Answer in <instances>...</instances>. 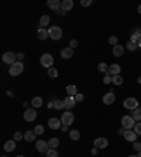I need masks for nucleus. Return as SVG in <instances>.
I'll list each match as a JSON object with an SVG mask.
<instances>
[{
    "instance_id": "7ed1b4c3",
    "label": "nucleus",
    "mask_w": 141,
    "mask_h": 157,
    "mask_svg": "<svg viewBox=\"0 0 141 157\" xmlns=\"http://www.w3.org/2000/svg\"><path fill=\"white\" fill-rule=\"evenodd\" d=\"M40 63L42 65V67H47V69H51L54 66V56L51 53H44V55L40 58Z\"/></svg>"
},
{
    "instance_id": "79ce46f5",
    "label": "nucleus",
    "mask_w": 141,
    "mask_h": 157,
    "mask_svg": "<svg viewBox=\"0 0 141 157\" xmlns=\"http://www.w3.org/2000/svg\"><path fill=\"white\" fill-rule=\"evenodd\" d=\"M133 149L136 150V152H140V150H141V143L134 142V143H133Z\"/></svg>"
},
{
    "instance_id": "cd10ccee",
    "label": "nucleus",
    "mask_w": 141,
    "mask_h": 157,
    "mask_svg": "<svg viewBox=\"0 0 141 157\" xmlns=\"http://www.w3.org/2000/svg\"><path fill=\"white\" fill-rule=\"evenodd\" d=\"M54 108L58 111L63 110V108H65V104H63L62 100H54Z\"/></svg>"
},
{
    "instance_id": "603ef678",
    "label": "nucleus",
    "mask_w": 141,
    "mask_h": 157,
    "mask_svg": "<svg viewBox=\"0 0 141 157\" xmlns=\"http://www.w3.org/2000/svg\"><path fill=\"white\" fill-rule=\"evenodd\" d=\"M128 157H138V156H136V154H131V156H128Z\"/></svg>"
},
{
    "instance_id": "aec40b11",
    "label": "nucleus",
    "mask_w": 141,
    "mask_h": 157,
    "mask_svg": "<svg viewBox=\"0 0 141 157\" xmlns=\"http://www.w3.org/2000/svg\"><path fill=\"white\" fill-rule=\"evenodd\" d=\"M67 94H68V97H76V94H78V88H76V86L69 84V86L67 87Z\"/></svg>"
},
{
    "instance_id": "6e6d98bb",
    "label": "nucleus",
    "mask_w": 141,
    "mask_h": 157,
    "mask_svg": "<svg viewBox=\"0 0 141 157\" xmlns=\"http://www.w3.org/2000/svg\"><path fill=\"white\" fill-rule=\"evenodd\" d=\"M2 157H6V156H2Z\"/></svg>"
},
{
    "instance_id": "09e8293b",
    "label": "nucleus",
    "mask_w": 141,
    "mask_h": 157,
    "mask_svg": "<svg viewBox=\"0 0 141 157\" xmlns=\"http://www.w3.org/2000/svg\"><path fill=\"white\" fill-rule=\"evenodd\" d=\"M137 45H138V48H141V38L138 39V42H137Z\"/></svg>"
},
{
    "instance_id": "5701e85b",
    "label": "nucleus",
    "mask_w": 141,
    "mask_h": 157,
    "mask_svg": "<svg viewBox=\"0 0 141 157\" xmlns=\"http://www.w3.org/2000/svg\"><path fill=\"white\" fill-rule=\"evenodd\" d=\"M14 149H16V140H7V142L4 143V150L6 152H14Z\"/></svg>"
},
{
    "instance_id": "4c0bfd02",
    "label": "nucleus",
    "mask_w": 141,
    "mask_h": 157,
    "mask_svg": "<svg viewBox=\"0 0 141 157\" xmlns=\"http://www.w3.org/2000/svg\"><path fill=\"white\" fill-rule=\"evenodd\" d=\"M103 83H104V84H110V83H113V77H111L109 73H106V76L103 77Z\"/></svg>"
},
{
    "instance_id": "b1692460",
    "label": "nucleus",
    "mask_w": 141,
    "mask_h": 157,
    "mask_svg": "<svg viewBox=\"0 0 141 157\" xmlns=\"http://www.w3.org/2000/svg\"><path fill=\"white\" fill-rule=\"evenodd\" d=\"M31 107L33 108H40V107H42V98L41 97H34L33 100H31Z\"/></svg>"
},
{
    "instance_id": "4be33fe9",
    "label": "nucleus",
    "mask_w": 141,
    "mask_h": 157,
    "mask_svg": "<svg viewBox=\"0 0 141 157\" xmlns=\"http://www.w3.org/2000/svg\"><path fill=\"white\" fill-rule=\"evenodd\" d=\"M35 138H37V135H35L34 131H27L24 133V140L26 142H33V140H35Z\"/></svg>"
},
{
    "instance_id": "ea45409f",
    "label": "nucleus",
    "mask_w": 141,
    "mask_h": 157,
    "mask_svg": "<svg viewBox=\"0 0 141 157\" xmlns=\"http://www.w3.org/2000/svg\"><path fill=\"white\" fill-rule=\"evenodd\" d=\"M137 135H141V121L138 122V124H136V126H134V129H133Z\"/></svg>"
},
{
    "instance_id": "39448f33",
    "label": "nucleus",
    "mask_w": 141,
    "mask_h": 157,
    "mask_svg": "<svg viewBox=\"0 0 141 157\" xmlns=\"http://www.w3.org/2000/svg\"><path fill=\"white\" fill-rule=\"evenodd\" d=\"M123 105H124V108H126V110L134 111L136 108H138V101H137V98H134V97H128V98L124 100Z\"/></svg>"
},
{
    "instance_id": "c85d7f7f",
    "label": "nucleus",
    "mask_w": 141,
    "mask_h": 157,
    "mask_svg": "<svg viewBox=\"0 0 141 157\" xmlns=\"http://www.w3.org/2000/svg\"><path fill=\"white\" fill-rule=\"evenodd\" d=\"M69 138L72 140H79L81 139V133H79V131H69Z\"/></svg>"
},
{
    "instance_id": "a18cd8bd",
    "label": "nucleus",
    "mask_w": 141,
    "mask_h": 157,
    "mask_svg": "<svg viewBox=\"0 0 141 157\" xmlns=\"http://www.w3.org/2000/svg\"><path fill=\"white\" fill-rule=\"evenodd\" d=\"M23 59H24V53H23V52H20V53H17V60H20V62H21Z\"/></svg>"
},
{
    "instance_id": "58836bf2",
    "label": "nucleus",
    "mask_w": 141,
    "mask_h": 157,
    "mask_svg": "<svg viewBox=\"0 0 141 157\" xmlns=\"http://www.w3.org/2000/svg\"><path fill=\"white\" fill-rule=\"evenodd\" d=\"M117 42H119V39H117V37H114V35L109 38V44L113 45V46H116V45H117Z\"/></svg>"
},
{
    "instance_id": "c9c22d12",
    "label": "nucleus",
    "mask_w": 141,
    "mask_h": 157,
    "mask_svg": "<svg viewBox=\"0 0 141 157\" xmlns=\"http://www.w3.org/2000/svg\"><path fill=\"white\" fill-rule=\"evenodd\" d=\"M21 139H24V135H23L21 132H14V135H13V140L19 142V140H21Z\"/></svg>"
},
{
    "instance_id": "393cba45",
    "label": "nucleus",
    "mask_w": 141,
    "mask_h": 157,
    "mask_svg": "<svg viewBox=\"0 0 141 157\" xmlns=\"http://www.w3.org/2000/svg\"><path fill=\"white\" fill-rule=\"evenodd\" d=\"M48 145H49V149H56L60 146V139L58 138H51L48 140Z\"/></svg>"
},
{
    "instance_id": "4468645a",
    "label": "nucleus",
    "mask_w": 141,
    "mask_h": 157,
    "mask_svg": "<svg viewBox=\"0 0 141 157\" xmlns=\"http://www.w3.org/2000/svg\"><path fill=\"white\" fill-rule=\"evenodd\" d=\"M120 72H121V66L117 65V63H113V65L109 66L107 73L110 74V76H117V74H120Z\"/></svg>"
},
{
    "instance_id": "9b49d317",
    "label": "nucleus",
    "mask_w": 141,
    "mask_h": 157,
    "mask_svg": "<svg viewBox=\"0 0 141 157\" xmlns=\"http://www.w3.org/2000/svg\"><path fill=\"white\" fill-rule=\"evenodd\" d=\"M114 101H116V94L113 91H109L103 95V104H106V105H111Z\"/></svg>"
},
{
    "instance_id": "c756f323",
    "label": "nucleus",
    "mask_w": 141,
    "mask_h": 157,
    "mask_svg": "<svg viewBox=\"0 0 141 157\" xmlns=\"http://www.w3.org/2000/svg\"><path fill=\"white\" fill-rule=\"evenodd\" d=\"M113 77V84H116V86H121L123 84V77L120 76V74H117V76H111Z\"/></svg>"
},
{
    "instance_id": "a878e982",
    "label": "nucleus",
    "mask_w": 141,
    "mask_h": 157,
    "mask_svg": "<svg viewBox=\"0 0 141 157\" xmlns=\"http://www.w3.org/2000/svg\"><path fill=\"white\" fill-rule=\"evenodd\" d=\"M49 21H51V19H49V15H42V17L40 19V26H41V28H44V27L48 26Z\"/></svg>"
},
{
    "instance_id": "a19ab883",
    "label": "nucleus",
    "mask_w": 141,
    "mask_h": 157,
    "mask_svg": "<svg viewBox=\"0 0 141 157\" xmlns=\"http://www.w3.org/2000/svg\"><path fill=\"white\" fill-rule=\"evenodd\" d=\"M92 3H93L92 0H81V4L83 6V7H89Z\"/></svg>"
},
{
    "instance_id": "0eeeda50",
    "label": "nucleus",
    "mask_w": 141,
    "mask_h": 157,
    "mask_svg": "<svg viewBox=\"0 0 141 157\" xmlns=\"http://www.w3.org/2000/svg\"><path fill=\"white\" fill-rule=\"evenodd\" d=\"M2 59H3L4 63H7V65H13V63L17 62V55L16 53H13V52H4L3 56H2Z\"/></svg>"
},
{
    "instance_id": "a211bd4d",
    "label": "nucleus",
    "mask_w": 141,
    "mask_h": 157,
    "mask_svg": "<svg viewBox=\"0 0 141 157\" xmlns=\"http://www.w3.org/2000/svg\"><path fill=\"white\" fill-rule=\"evenodd\" d=\"M61 56H62L63 59H70L72 56H74V49H72L70 46L63 48L62 51H61Z\"/></svg>"
},
{
    "instance_id": "6e6552de",
    "label": "nucleus",
    "mask_w": 141,
    "mask_h": 157,
    "mask_svg": "<svg viewBox=\"0 0 141 157\" xmlns=\"http://www.w3.org/2000/svg\"><path fill=\"white\" fill-rule=\"evenodd\" d=\"M35 118H37V111H35V108H27V110L24 111V119H26L27 122H33V121H35Z\"/></svg>"
},
{
    "instance_id": "423d86ee",
    "label": "nucleus",
    "mask_w": 141,
    "mask_h": 157,
    "mask_svg": "<svg viewBox=\"0 0 141 157\" xmlns=\"http://www.w3.org/2000/svg\"><path fill=\"white\" fill-rule=\"evenodd\" d=\"M35 149H37V152L38 153H47L49 150V145H48V142H45V140H42V139H40V140H37L35 142Z\"/></svg>"
},
{
    "instance_id": "ddd939ff",
    "label": "nucleus",
    "mask_w": 141,
    "mask_h": 157,
    "mask_svg": "<svg viewBox=\"0 0 141 157\" xmlns=\"http://www.w3.org/2000/svg\"><path fill=\"white\" fill-rule=\"evenodd\" d=\"M48 126L51 129H54V131L61 129V126H62V121L58 119V118H51V119H48Z\"/></svg>"
},
{
    "instance_id": "3c124183",
    "label": "nucleus",
    "mask_w": 141,
    "mask_h": 157,
    "mask_svg": "<svg viewBox=\"0 0 141 157\" xmlns=\"http://www.w3.org/2000/svg\"><path fill=\"white\" fill-rule=\"evenodd\" d=\"M137 156H138V157H141V150H140V152H138V154H137Z\"/></svg>"
},
{
    "instance_id": "5fc2aeb1",
    "label": "nucleus",
    "mask_w": 141,
    "mask_h": 157,
    "mask_svg": "<svg viewBox=\"0 0 141 157\" xmlns=\"http://www.w3.org/2000/svg\"><path fill=\"white\" fill-rule=\"evenodd\" d=\"M140 108H141V104H140Z\"/></svg>"
},
{
    "instance_id": "c03bdc74",
    "label": "nucleus",
    "mask_w": 141,
    "mask_h": 157,
    "mask_svg": "<svg viewBox=\"0 0 141 157\" xmlns=\"http://www.w3.org/2000/svg\"><path fill=\"white\" fill-rule=\"evenodd\" d=\"M76 102H79V101H83V94H76Z\"/></svg>"
},
{
    "instance_id": "dca6fc26",
    "label": "nucleus",
    "mask_w": 141,
    "mask_h": 157,
    "mask_svg": "<svg viewBox=\"0 0 141 157\" xmlns=\"http://www.w3.org/2000/svg\"><path fill=\"white\" fill-rule=\"evenodd\" d=\"M61 3H62V2H60V0H48V2H47V6L54 11H60L61 10Z\"/></svg>"
},
{
    "instance_id": "6ab92c4d",
    "label": "nucleus",
    "mask_w": 141,
    "mask_h": 157,
    "mask_svg": "<svg viewBox=\"0 0 141 157\" xmlns=\"http://www.w3.org/2000/svg\"><path fill=\"white\" fill-rule=\"evenodd\" d=\"M123 53H124V48L121 46V45H116V46H113V55L116 56V58H121Z\"/></svg>"
},
{
    "instance_id": "49530a36",
    "label": "nucleus",
    "mask_w": 141,
    "mask_h": 157,
    "mask_svg": "<svg viewBox=\"0 0 141 157\" xmlns=\"http://www.w3.org/2000/svg\"><path fill=\"white\" fill-rule=\"evenodd\" d=\"M97 150H99L97 147H93V149L90 150V153H92V156H96V154H97Z\"/></svg>"
},
{
    "instance_id": "2eb2a0df",
    "label": "nucleus",
    "mask_w": 141,
    "mask_h": 157,
    "mask_svg": "<svg viewBox=\"0 0 141 157\" xmlns=\"http://www.w3.org/2000/svg\"><path fill=\"white\" fill-rule=\"evenodd\" d=\"M63 104H65V110L70 111L75 107V104H76V98L75 97H67L63 100Z\"/></svg>"
},
{
    "instance_id": "bb28decb",
    "label": "nucleus",
    "mask_w": 141,
    "mask_h": 157,
    "mask_svg": "<svg viewBox=\"0 0 141 157\" xmlns=\"http://www.w3.org/2000/svg\"><path fill=\"white\" fill-rule=\"evenodd\" d=\"M131 117L136 119V122H140V121H141V108H140V107H138V108H136V110L133 111Z\"/></svg>"
},
{
    "instance_id": "f257e3e1",
    "label": "nucleus",
    "mask_w": 141,
    "mask_h": 157,
    "mask_svg": "<svg viewBox=\"0 0 141 157\" xmlns=\"http://www.w3.org/2000/svg\"><path fill=\"white\" fill-rule=\"evenodd\" d=\"M23 70H24V65H23V62L17 60V62L13 63V65L9 67V74H10V76H19V74L23 73Z\"/></svg>"
},
{
    "instance_id": "1a4fd4ad",
    "label": "nucleus",
    "mask_w": 141,
    "mask_h": 157,
    "mask_svg": "<svg viewBox=\"0 0 141 157\" xmlns=\"http://www.w3.org/2000/svg\"><path fill=\"white\" fill-rule=\"evenodd\" d=\"M74 114L69 112V111H67V112H62V117H61V121H62V125H70L74 124Z\"/></svg>"
},
{
    "instance_id": "9d476101",
    "label": "nucleus",
    "mask_w": 141,
    "mask_h": 157,
    "mask_svg": "<svg viewBox=\"0 0 141 157\" xmlns=\"http://www.w3.org/2000/svg\"><path fill=\"white\" fill-rule=\"evenodd\" d=\"M93 146L97 147V149H106V147L109 146V140L106 138H97V139H95Z\"/></svg>"
},
{
    "instance_id": "72a5a7b5",
    "label": "nucleus",
    "mask_w": 141,
    "mask_h": 157,
    "mask_svg": "<svg viewBox=\"0 0 141 157\" xmlns=\"http://www.w3.org/2000/svg\"><path fill=\"white\" fill-rule=\"evenodd\" d=\"M97 69H99V72H104V73H107V70H109V66L106 65V63H99L97 65Z\"/></svg>"
},
{
    "instance_id": "412c9836",
    "label": "nucleus",
    "mask_w": 141,
    "mask_h": 157,
    "mask_svg": "<svg viewBox=\"0 0 141 157\" xmlns=\"http://www.w3.org/2000/svg\"><path fill=\"white\" fill-rule=\"evenodd\" d=\"M37 37H38V39H41V41H44L45 38H48V37H49L48 29H45V28H40V29L37 31Z\"/></svg>"
},
{
    "instance_id": "e433bc0d",
    "label": "nucleus",
    "mask_w": 141,
    "mask_h": 157,
    "mask_svg": "<svg viewBox=\"0 0 141 157\" xmlns=\"http://www.w3.org/2000/svg\"><path fill=\"white\" fill-rule=\"evenodd\" d=\"M140 38H141V35H140V34L134 32V34H131L130 41H131V42H136V44H137V42H138V39H140Z\"/></svg>"
},
{
    "instance_id": "2f4dec72",
    "label": "nucleus",
    "mask_w": 141,
    "mask_h": 157,
    "mask_svg": "<svg viewBox=\"0 0 141 157\" xmlns=\"http://www.w3.org/2000/svg\"><path fill=\"white\" fill-rule=\"evenodd\" d=\"M48 76L51 77V79H56V77H58V70H56L55 67L48 69Z\"/></svg>"
},
{
    "instance_id": "f03ea898",
    "label": "nucleus",
    "mask_w": 141,
    "mask_h": 157,
    "mask_svg": "<svg viewBox=\"0 0 141 157\" xmlns=\"http://www.w3.org/2000/svg\"><path fill=\"white\" fill-rule=\"evenodd\" d=\"M121 126L126 129V131L134 129V126H136V119H134L131 115H124V117L121 118Z\"/></svg>"
},
{
    "instance_id": "f3484780",
    "label": "nucleus",
    "mask_w": 141,
    "mask_h": 157,
    "mask_svg": "<svg viewBox=\"0 0 141 157\" xmlns=\"http://www.w3.org/2000/svg\"><path fill=\"white\" fill-rule=\"evenodd\" d=\"M72 7H74V0H63L62 3H61V10H62L63 13L69 11Z\"/></svg>"
},
{
    "instance_id": "864d4df0",
    "label": "nucleus",
    "mask_w": 141,
    "mask_h": 157,
    "mask_svg": "<svg viewBox=\"0 0 141 157\" xmlns=\"http://www.w3.org/2000/svg\"><path fill=\"white\" fill-rule=\"evenodd\" d=\"M17 157H24V156H23V154H19V156H17Z\"/></svg>"
},
{
    "instance_id": "f8f14e48",
    "label": "nucleus",
    "mask_w": 141,
    "mask_h": 157,
    "mask_svg": "<svg viewBox=\"0 0 141 157\" xmlns=\"http://www.w3.org/2000/svg\"><path fill=\"white\" fill-rule=\"evenodd\" d=\"M124 139H126L127 142H131V143H134V142H137V133L133 131V129H130V131H126L124 132Z\"/></svg>"
},
{
    "instance_id": "8fccbe9b",
    "label": "nucleus",
    "mask_w": 141,
    "mask_h": 157,
    "mask_svg": "<svg viewBox=\"0 0 141 157\" xmlns=\"http://www.w3.org/2000/svg\"><path fill=\"white\" fill-rule=\"evenodd\" d=\"M137 11H138V13H140V14H141V4H140V6H138V9H137Z\"/></svg>"
},
{
    "instance_id": "de8ad7c7",
    "label": "nucleus",
    "mask_w": 141,
    "mask_h": 157,
    "mask_svg": "<svg viewBox=\"0 0 141 157\" xmlns=\"http://www.w3.org/2000/svg\"><path fill=\"white\" fill-rule=\"evenodd\" d=\"M68 126H69V125H62V126H61V129H62L63 132H68Z\"/></svg>"
},
{
    "instance_id": "473e14b6",
    "label": "nucleus",
    "mask_w": 141,
    "mask_h": 157,
    "mask_svg": "<svg viewBox=\"0 0 141 157\" xmlns=\"http://www.w3.org/2000/svg\"><path fill=\"white\" fill-rule=\"evenodd\" d=\"M126 48L128 49V51H136V49L138 48V45L136 44V42H131V41H128V42H127V45H126Z\"/></svg>"
},
{
    "instance_id": "37998d69",
    "label": "nucleus",
    "mask_w": 141,
    "mask_h": 157,
    "mask_svg": "<svg viewBox=\"0 0 141 157\" xmlns=\"http://www.w3.org/2000/svg\"><path fill=\"white\" fill-rule=\"evenodd\" d=\"M69 46L72 48V49H74V48H76V46H78V41H76V39H72V41L69 42Z\"/></svg>"
},
{
    "instance_id": "20e7f679",
    "label": "nucleus",
    "mask_w": 141,
    "mask_h": 157,
    "mask_svg": "<svg viewBox=\"0 0 141 157\" xmlns=\"http://www.w3.org/2000/svg\"><path fill=\"white\" fill-rule=\"evenodd\" d=\"M48 34H49V38H51L52 41H60L61 38H62V29L56 26L51 27V28L48 29Z\"/></svg>"
},
{
    "instance_id": "f704fd0d",
    "label": "nucleus",
    "mask_w": 141,
    "mask_h": 157,
    "mask_svg": "<svg viewBox=\"0 0 141 157\" xmlns=\"http://www.w3.org/2000/svg\"><path fill=\"white\" fill-rule=\"evenodd\" d=\"M45 156L47 157H58V152H56V149H49L47 153H45Z\"/></svg>"
},
{
    "instance_id": "7c9ffc66",
    "label": "nucleus",
    "mask_w": 141,
    "mask_h": 157,
    "mask_svg": "<svg viewBox=\"0 0 141 157\" xmlns=\"http://www.w3.org/2000/svg\"><path fill=\"white\" fill-rule=\"evenodd\" d=\"M34 132H35V135H44V132H45V129H44V126L42 125H37L35 128H34Z\"/></svg>"
}]
</instances>
